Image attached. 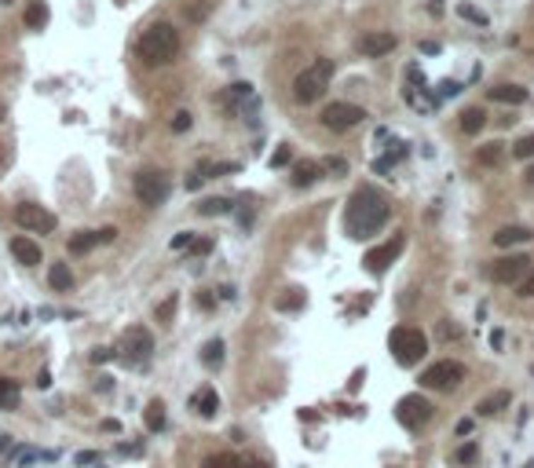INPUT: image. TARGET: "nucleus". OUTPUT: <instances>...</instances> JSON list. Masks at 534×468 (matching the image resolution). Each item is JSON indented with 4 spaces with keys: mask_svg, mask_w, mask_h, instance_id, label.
<instances>
[{
    "mask_svg": "<svg viewBox=\"0 0 534 468\" xmlns=\"http://www.w3.org/2000/svg\"><path fill=\"white\" fill-rule=\"evenodd\" d=\"M384 223H388V198L381 194L377 187H359L352 194L344 227L352 238H366V234H377Z\"/></svg>",
    "mask_w": 534,
    "mask_h": 468,
    "instance_id": "obj_1",
    "label": "nucleus"
},
{
    "mask_svg": "<svg viewBox=\"0 0 534 468\" xmlns=\"http://www.w3.org/2000/svg\"><path fill=\"white\" fill-rule=\"evenodd\" d=\"M139 59L146 62V66H168L176 55H180V33L176 26H168V23H154L151 30H146L139 37Z\"/></svg>",
    "mask_w": 534,
    "mask_h": 468,
    "instance_id": "obj_2",
    "label": "nucleus"
},
{
    "mask_svg": "<svg viewBox=\"0 0 534 468\" xmlns=\"http://www.w3.org/2000/svg\"><path fill=\"white\" fill-rule=\"evenodd\" d=\"M330 81H333V59H315L311 66H304L301 74H296V81H293V95H296V103H315V99H323V92L330 88Z\"/></svg>",
    "mask_w": 534,
    "mask_h": 468,
    "instance_id": "obj_3",
    "label": "nucleus"
},
{
    "mask_svg": "<svg viewBox=\"0 0 534 468\" xmlns=\"http://www.w3.org/2000/svg\"><path fill=\"white\" fill-rule=\"evenodd\" d=\"M388 348H392L399 366H417L424 358V351H429V337H424L421 329H414V326H399L388 337Z\"/></svg>",
    "mask_w": 534,
    "mask_h": 468,
    "instance_id": "obj_4",
    "label": "nucleus"
},
{
    "mask_svg": "<svg viewBox=\"0 0 534 468\" xmlns=\"http://www.w3.org/2000/svg\"><path fill=\"white\" fill-rule=\"evenodd\" d=\"M151 351H154V337H151V329H143V326H128V329H124L121 344H117L121 363H128V366H143L146 358H151Z\"/></svg>",
    "mask_w": 534,
    "mask_h": 468,
    "instance_id": "obj_5",
    "label": "nucleus"
},
{
    "mask_svg": "<svg viewBox=\"0 0 534 468\" xmlns=\"http://www.w3.org/2000/svg\"><path fill=\"white\" fill-rule=\"evenodd\" d=\"M132 187H136V198L143 205H161L168 198V190H173V187H168V176L158 172V168H143Z\"/></svg>",
    "mask_w": 534,
    "mask_h": 468,
    "instance_id": "obj_6",
    "label": "nucleus"
},
{
    "mask_svg": "<svg viewBox=\"0 0 534 468\" xmlns=\"http://www.w3.org/2000/svg\"><path fill=\"white\" fill-rule=\"evenodd\" d=\"M432 417V402L424 399L421 392H414V395H402L399 402H395V421L402 424V428H421L424 421Z\"/></svg>",
    "mask_w": 534,
    "mask_h": 468,
    "instance_id": "obj_7",
    "label": "nucleus"
},
{
    "mask_svg": "<svg viewBox=\"0 0 534 468\" xmlns=\"http://www.w3.org/2000/svg\"><path fill=\"white\" fill-rule=\"evenodd\" d=\"M362 121H366V110L355 106V103H330L323 110V124L330 132H348V129H355V124H362Z\"/></svg>",
    "mask_w": 534,
    "mask_h": 468,
    "instance_id": "obj_8",
    "label": "nucleus"
},
{
    "mask_svg": "<svg viewBox=\"0 0 534 468\" xmlns=\"http://www.w3.org/2000/svg\"><path fill=\"white\" fill-rule=\"evenodd\" d=\"M465 380V366L461 363H451V358H443V363L429 366L421 373V385L424 388H436V392H446V388H458Z\"/></svg>",
    "mask_w": 534,
    "mask_h": 468,
    "instance_id": "obj_9",
    "label": "nucleus"
},
{
    "mask_svg": "<svg viewBox=\"0 0 534 468\" xmlns=\"http://www.w3.org/2000/svg\"><path fill=\"white\" fill-rule=\"evenodd\" d=\"M15 223L26 227V230H33V234H52V230H55V216H52L45 205H33V201L15 205Z\"/></svg>",
    "mask_w": 534,
    "mask_h": 468,
    "instance_id": "obj_10",
    "label": "nucleus"
},
{
    "mask_svg": "<svg viewBox=\"0 0 534 468\" xmlns=\"http://www.w3.org/2000/svg\"><path fill=\"white\" fill-rule=\"evenodd\" d=\"M402 245H407V238H402V234H395L392 242H384V245L370 249L366 257H362V264H366L370 274H384V271H388V264H395V257L402 252Z\"/></svg>",
    "mask_w": 534,
    "mask_h": 468,
    "instance_id": "obj_11",
    "label": "nucleus"
},
{
    "mask_svg": "<svg viewBox=\"0 0 534 468\" xmlns=\"http://www.w3.org/2000/svg\"><path fill=\"white\" fill-rule=\"evenodd\" d=\"M527 271H530L527 257H501V260L490 264V279H494L498 286H516Z\"/></svg>",
    "mask_w": 534,
    "mask_h": 468,
    "instance_id": "obj_12",
    "label": "nucleus"
},
{
    "mask_svg": "<svg viewBox=\"0 0 534 468\" xmlns=\"http://www.w3.org/2000/svg\"><path fill=\"white\" fill-rule=\"evenodd\" d=\"M395 45H399L395 33H388V30H373V33H366V37L359 40V52L370 55V59H381V55L395 52Z\"/></svg>",
    "mask_w": 534,
    "mask_h": 468,
    "instance_id": "obj_13",
    "label": "nucleus"
},
{
    "mask_svg": "<svg viewBox=\"0 0 534 468\" xmlns=\"http://www.w3.org/2000/svg\"><path fill=\"white\" fill-rule=\"evenodd\" d=\"M190 406H195L202 417H216V410H220V395H216V388H198L195 395H190Z\"/></svg>",
    "mask_w": 534,
    "mask_h": 468,
    "instance_id": "obj_14",
    "label": "nucleus"
},
{
    "mask_svg": "<svg viewBox=\"0 0 534 468\" xmlns=\"http://www.w3.org/2000/svg\"><path fill=\"white\" fill-rule=\"evenodd\" d=\"M523 242H530V227H520V223H509V227H501V230L494 234V245H498V249L523 245Z\"/></svg>",
    "mask_w": 534,
    "mask_h": 468,
    "instance_id": "obj_15",
    "label": "nucleus"
},
{
    "mask_svg": "<svg viewBox=\"0 0 534 468\" xmlns=\"http://www.w3.org/2000/svg\"><path fill=\"white\" fill-rule=\"evenodd\" d=\"M11 257H15L18 264L33 267V264H40V245L30 242V238H11Z\"/></svg>",
    "mask_w": 534,
    "mask_h": 468,
    "instance_id": "obj_16",
    "label": "nucleus"
},
{
    "mask_svg": "<svg viewBox=\"0 0 534 468\" xmlns=\"http://www.w3.org/2000/svg\"><path fill=\"white\" fill-rule=\"evenodd\" d=\"M48 18H52V11H48V4H45V0H30V4H26V11H23V23H26V30H45V26H48Z\"/></svg>",
    "mask_w": 534,
    "mask_h": 468,
    "instance_id": "obj_17",
    "label": "nucleus"
},
{
    "mask_svg": "<svg viewBox=\"0 0 534 468\" xmlns=\"http://www.w3.org/2000/svg\"><path fill=\"white\" fill-rule=\"evenodd\" d=\"M490 99L520 106V103H527V88H520V84H494V88H490Z\"/></svg>",
    "mask_w": 534,
    "mask_h": 468,
    "instance_id": "obj_18",
    "label": "nucleus"
},
{
    "mask_svg": "<svg viewBox=\"0 0 534 468\" xmlns=\"http://www.w3.org/2000/svg\"><path fill=\"white\" fill-rule=\"evenodd\" d=\"M509 402H512L509 392H494V395H487V399L476 402V414H480V417H494V414L509 410Z\"/></svg>",
    "mask_w": 534,
    "mask_h": 468,
    "instance_id": "obj_19",
    "label": "nucleus"
},
{
    "mask_svg": "<svg viewBox=\"0 0 534 468\" xmlns=\"http://www.w3.org/2000/svg\"><path fill=\"white\" fill-rule=\"evenodd\" d=\"M318 176H323V168H318L315 161H301V165H293V187H311L318 183Z\"/></svg>",
    "mask_w": 534,
    "mask_h": 468,
    "instance_id": "obj_20",
    "label": "nucleus"
},
{
    "mask_svg": "<svg viewBox=\"0 0 534 468\" xmlns=\"http://www.w3.org/2000/svg\"><path fill=\"white\" fill-rule=\"evenodd\" d=\"M483 124H487V110H480V106H468V110L461 114V132L465 136L483 132Z\"/></svg>",
    "mask_w": 534,
    "mask_h": 468,
    "instance_id": "obj_21",
    "label": "nucleus"
},
{
    "mask_svg": "<svg viewBox=\"0 0 534 468\" xmlns=\"http://www.w3.org/2000/svg\"><path fill=\"white\" fill-rule=\"evenodd\" d=\"M48 282H52V289L66 293V289L74 286V271H70L66 264H52V271H48Z\"/></svg>",
    "mask_w": 534,
    "mask_h": 468,
    "instance_id": "obj_22",
    "label": "nucleus"
},
{
    "mask_svg": "<svg viewBox=\"0 0 534 468\" xmlns=\"http://www.w3.org/2000/svg\"><path fill=\"white\" fill-rule=\"evenodd\" d=\"M501 158H505V146H501V143H487V146H480V151H476V161H480L483 168L501 165Z\"/></svg>",
    "mask_w": 534,
    "mask_h": 468,
    "instance_id": "obj_23",
    "label": "nucleus"
},
{
    "mask_svg": "<svg viewBox=\"0 0 534 468\" xmlns=\"http://www.w3.org/2000/svg\"><path fill=\"white\" fill-rule=\"evenodd\" d=\"M143 421H146V428H151V432H161V428H165V402H161V399L146 402V414H143Z\"/></svg>",
    "mask_w": 534,
    "mask_h": 468,
    "instance_id": "obj_24",
    "label": "nucleus"
},
{
    "mask_svg": "<svg viewBox=\"0 0 534 468\" xmlns=\"http://www.w3.org/2000/svg\"><path fill=\"white\" fill-rule=\"evenodd\" d=\"M18 406V385L11 377H0V410H15Z\"/></svg>",
    "mask_w": 534,
    "mask_h": 468,
    "instance_id": "obj_25",
    "label": "nucleus"
},
{
    "mask_svg": "<svg viewBox=\"0 0 534 468\" xmlns=\"http://www.w3.org/2000/svg\"><path fill=\"white\" fill-rule=\"evenodd\" d=\"M92 245H99V234L95 230H81V234H74V238H70V252H74V257L88 252Z\"/></svg>",
    "mask_w": 534,
    "mask_h": 468,
    "instance_id": "obj_26",
    "label": "nucleus"
},
{
    "mask_svg": "<svg viewBox=\"0 0 534 468\" xmlns=\"http://www.w3.org/2000/svg\"><path fill=\"white\" fill-rule=\"evenodd\" d=\"M202 363H205L209 370L224 363V340H209V344L202 348Z\"/></svg>",
    "mask_w": 534,
    "mask_h": 468,
    "instance_id": "obj_27",
    "label": "nucleus"
},
{
    "mask_svg": "<svg viewBox=\"0 0 534 468\" xmlns=\"http://www.w3.org/2000/svg\"><path fill=\"white\" fill-rule=\"evenodd\" d=\"M198 212H202V216H227L231 201H227V198H205V201L198 205Z\"/></svg>",
    "mask_w": 534,
    "mask_h": 468,
    "instance_id": "obj_28",
    "label": "nucleus"
},
{
    "mask_svg": "<svg viewBox=\"0 0 534 468\" xmlns=\"http://www.w3.org/2000/svg\"><path fill=\"white\" fill-rule=\"evenodd\" d=\"M274 308H279V311H296V308H304V293H301V289H286L279 300H274Z\"/></svg>",
    "mask_w": 534,
    "mask_h": 468,
    "instance_id": "obj_29",
    "label": "nucleus"
},
{
    "mask_svg": "<svg viewBox=\"0 0 534 468\" xmlns=\"http://www.w3.org/2000/svg\"><path fill=\"white\" fill-rule=\"evenodd\" d=\"M209 8H212V0H195V4H190V8H183L187 23H202V18L209 15Z\"/></svg>",
    "mask_w": 534,
    "mask_h": 468,
    "instance_id": "obj_30",
    "label": "nucleus"
},
{
    "mask_svg": "<svg viewBox=\"0 0 534 468\" xmlns=\"http://www.w3.org/2000/svg\"><path fill=\"white\" fill-rule=\"evenodd\" d=\"M205 468H242V461L234 454H212V457H205Z\"/></svg>",
    "mask_w": 534,
    "mask_h": 468,
    "instance_id": "obj_31",
    "label": "nucleus"
},
{
    "mask_svg": "<svg viewBox=\"0 0 534 468\" xmlns=\"http://www.w3.org/2000/svg\"><path fill=\"white\" fill-rule=\"evenodd\" d=\"M154 315H158V322H161V326L173 322V315H176V296H165V300L158 304V311H154Z\"/></svg>",
    "mask_w": 534,
    "mask_h": 468,
    "instance_id": "obj_32",
    "label": "nucleus"
},
{
    "mask_svg": "<svg viewBox=\"0 0 534 468\" xmlns=\"http://www.w3.org/2000/svg\"><path fill=\"white\" fill-rule=\"evenodd\" d=\"M458 15H461V18H468V23H476V26H487V23H490V18H487L483 11H476L472 4H458Z\"/></svg>",
    "mask_w": 534,
    "mask_h": 468,
    "instance_id": "obj_33",
    "label": "nucleus"
},
{
    "mask_svg": "<svg viewBox=\"0 0 534 468\" xmlns=\"http://www.w3.org/2000/svg\"><path fill=\"white\" fill-rule=\"evenodd\" d=\"M512 154H516L520 161H530L534 158V136H523L516 146H512Z\"/></svg>",
    "mask_w": 534,
    "mask_h": 468,
    "instance_id": "obj_34",
    "label": "nucleus"
},
{
    "mask_svg": "<svg viewBox=\"0 0 534 468\" xmlns=\"http://www.w3.org/2000/svg\"><path fill=\"white\" fill-rule=\"evenodd\" d=\"M516 296H523V300H530V296H534V271H527L523 279L516 282Z\"/></svg>",
    "mask_w": 534,
    "mask_h": 468,
    "instance_id": "obj_35",
    "label": "nucleus"
},
{
    "mask_svg": "<svg viewBox=\"0 0 534 468\" xmlns=\"http://www.w3.org/2000/svg\"><path fill=\"white\" fill-rule=\"evenodd\" d=\"M476 454H480V446H476V443H465V446H461V450H458L454 457H458L461 464H468V461H476Z\"/></svg>",
    "mask_w": 534,
    "mask_h": 468,
    "instance_id": "obj_36",
    "label": "nucleus"
},
{
    "mask_svg": "<svg viewBox=\"0 0 534 468\" xmlns=\"http://www.w3.org/2000/svg\"><path fill=\"white\" fill-rule=\"evenodd\" d=\"M190 124H195V117H190L187 110H180V114L173 117V132H187V129H190Z\"/></svg>",
    "mask_w": 534,
    "mask_h": 468,
    "instance_id": "obj_37",
    "label": "nucleus"
},
{
    "mask_svg": "<svg viewBox=\"0 0 534 468\" xmlns=\"http://www.w3.org/2000/svg\"><path fill=\"white\" fill-rule=\"evenodd\" d=\"M190 252H198V257H205V252L212 249V238H190V245H187Z\"/></svg>",
    "mask_w": 534,
    "mask_h": 468,
    "instance_id": "obj_38",
    "label": "nucleus"
},
{
    "mask_svg": "<svg viewBox=\"0 0 534 468\" xmlns=\"http://www.w3.org/2000/svg\"><path fill=\"white\" fill-rule=\"evenodd\" d=\"M282 165H289V146H279V151L271 154V168H282Z\"/></svg>",
    "mask_w": 534,
    "mask_h": 468,
    "instance_id": "obj_39",
    "label": "nucleus"
},
{
    "mask_svg": "<svg viewBox=\"0 0 534 468\" xmlns=\"http://www.w3.org/2000/svg\"><path fill=\"white\" fill-rule=\"evenodd\" d=\"M326 168H330V172H337V176H344V172H348V161H344V158H330Z\"/></svg>",
    "mask_w": 534,
    "mask_h": 468,
    "instance_id": "obj_40",
    "label": "nucleus"
},
{
    "mask_svg": "<svg viewBox=\"0 0 534 468\" xmlns=\"http://www.w3.org/2000/svg\"><path fill=\"white\" fill-rule=\"evenodd\" d=\"M458 92H461V84H458V81H443V88H439V95H443V99H446V95H458Z\"/></svg>",
    "mask_w": 534,
    "mask_h": 468,
    "instance_id": "obj_41",
    "label": "nucleus"
},
{
    "mask_svg": "<svg viewBox=\"0 0 534 468\" xmlns=\"http://www.w3.org/2000/svg\"><path fill=\"white\" fill-rule=\"evenodd\" d=\"M95 234H99V242L106 245V242H114V238H117V227H103V230H95Z\"/></svg>",
    "mask_w": 534,
    "mask_h": 468,
    "instance_id": "obj_42",
    "label": "nucleus"
},
{
    "mask_svg": "<svg viewBox=\"0 0 534 468\" xmlns=\"http://www.w3.org/2000/svg\"><path fill=\"white\" fill-rule=\"evenodd\" d=\"M106 358H114L110 348H95V351H92V363H106Z\"/></svg>",
    "mask_w": 534,
    "mask_h": 468,
    "instance_id": "obj_43",
    "label": "nucleus"
},
{
    "mask_svg": "<svg viewBox=\"0 0 534 468\" xmlns=\"http://www.w3.org/2000/svg\"><path fill=\"white\" fill-rule=\"evenodd\" d=\"M190 238H195V234H187V230H183V234H176V238H173V249H187V245H190Z\"/></svg>",
    "mask_w": 534,
    "mask_h": 468,
    "instance_id": "obj_44",
    "label": "nucleus"
},
{
    "mask_svg": "<svg viewBox=\"0 0 534 468\" xmlns=\"http://www.w3.org/2000/svg\"><path fill=\"white\" fill-rule=\"evenodd\" d=\"M99 461V454H92V450H84V454H77V464H95Z\"/></svg>",
    "mask_w": 534,
    "mask_h": 468,
    "instance_id": "obj_45",
    "label": "nucleus"
},
{
    "mask_svg": "<svg viewBox=\"0 0 534 468\" xmlns=\"http://www.w3.org/2000/svg\"><path fill=\"white\" fill-rule=\"evenodd\" d=\"M501 344H505V333L494 329V333H490V348H501Z\"/></svg>",
    "mask_w": 534,
    "mask_h": 468,
    "instance_id": "obj_46",
    "label": "nucleus"
},
{
    "mask_svg": "<svg viewBox=\"0 0 534 468\" xmlns=\"http://www.w3.org/2000/svg\"><path fill=\"white\" fill-rule=\"evenodd\" d=\"M52 385V373L48 370H40V377H37V388H48Z\"/></svg>",
    "mask_w": 534,
    "mask_h": 468,
    "instance_id": "obj_47",
    "label": "nucleus"
},
{
    "mask_svg": "<svg viewBox=\"0 0 534 468\" xmlns=\"http://www.w3.org/2000/svg\"><path fill=\"white\" fill-rule=\"evenodd\" d=\"M202 180H205V176H202V172H195V176L187 180V190H198V187H202Z\"/></svg>",
    "mask_w": 534,
    "mask_h": 468,
    "instance_id": "obj_48",
    "label": "nucleus"
},
{
    "mask_svg": "<svg viewBox=\"0 0 534 468\" xmlns=\"http://www.w3.org/2000/svg\"><path fill=\"white\" fill-rule=\"evenodd\" d=\"M439 333H443V337H458L461 329H458V326H451V322H443V326H439Z\"/></svg>",
    "mask_w": 534,
    "mask_h": 468,
    "instance_id": "obj_49",
    "label": "nucleus"
},
{
    "mask_svg": "<svg viewBox=\"0 0 534 468\" xmlns=\"http://www.w3.org/2000/svg\"><path fill=\"white\" fill-rule=\"evenodd\" d=\"M468 432H472V421H468V417H465V421L458 424V435H468Z\"/></svg>",
    "mask_w": 534,
    "mask_h": 468,
    "instance_id": "obj_50",
    "label": "nucleus"
},
{
    "mask_svg": "<svg viewBox=\"0 0 534 468\" xmlns=\"http://www.w3.org/2000/svg\"><path fill=\"white\" fill-rule=\"evenodd\" d=\"M198 308H212V296L209 293H198Z\"/></svg>",
    "mask_w": 534,
    "mask_h": 468,
    "instance_id": "obj_51",
    "label": "nucleus"
},
{
    "mask_svg": "<svg viewBox=\"0 0 534 468\" xmlns=\"http://www.w3.org/2000/svg\"><path fill=\"white\" fill-rule=\"evenodd\" d=\"M242 468H271V464H267V461H249V464L242 461Z\"/></svg>",
    "mask_w": 534,
    "mask_h": 468,
    "instance_id": "obj_52",
    "label": "nucleus"
},
{
    "mask_svg": "<svg viewBox=\"0 0 534 468\" xmlns=\"http://www.w3.org/2000/svg\"><path fill=\"white\" fill-rule=\"evenodd\" d=\"M527 183H534V165L527 168Z\"/></svg>",
    "mask_w": 534,
    "mask_h": 468,
    "instance_id": "obj_53",
    "label": "nucleus"
},
{
    "mask_svg": "<svg viewBox=\"0 0 534 468\" xmlns=\"http://www.w3.org/2000/svg\"><path fill=\"white\" fill-rule=\"evenodd\" d=\"M0 121H4V106H0Z\"/></svg>",
    "mask_w": 534,
    "mask_h": 468,
    "instance_id": "obj_54",
    "label": "nucleus"
},
{
    "mask_svg": "<svg viewBox=\"0 0 534 468\" xmlns=\"http://www.w3.org/2000/svg\"><path fill=\"white\" fill-rule=\"evenodd\" d=\"M523 468H534V461H527V464H523Z\"/></svg>",
    "mask_w": 534,
    "mask_h": 468,
    "instance_id": "obj_55",
    "label": "nucleus"
}]
</instances>
